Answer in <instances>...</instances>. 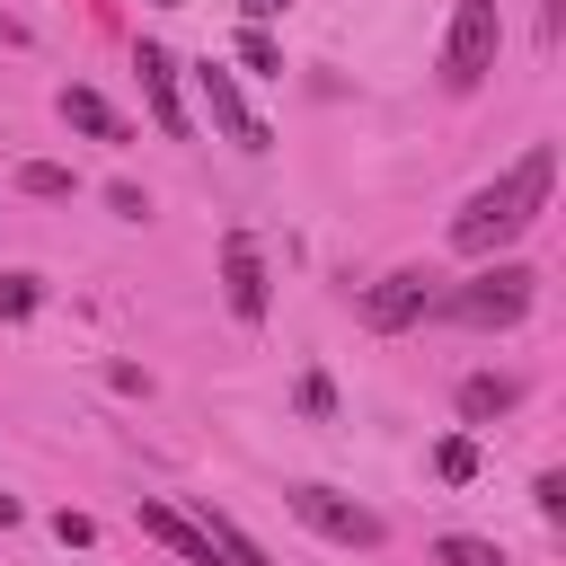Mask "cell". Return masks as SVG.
Segmentation results:
<instances>
[{"mask_svg":"<svg viewBox=\"0 0 566 566\" xmlns=\"http://www.w3.org/2000/svg\"><path fill=\"white\" fill-rule=\"evenodd\" d=\"M433 478H442V486H469V478H478V433H442V442H433Z\"/></svg>","mask_w":566,"mask_h":566,"instance_id":"obj_14","label":"cell"},{"mask_svg":"<svg viewBox=\"0 0 566 566\" xmlns=\"http://www.w3.org/2000/svg\"><path fill=\"white\" fill-rule=\"evenodd\" d=\"M504 53V0H460L451 9V35H442V88H478Z\"/></svg>","mask_w":566,"mask_h":566,"instance_id":"obj_3","label":"cell"},{"mask_svg":"<svg viewBox=\"0 0 566 566\" xmlns=\"http://www.w3.org/2000/svg\"><path fill=\"white\" fill-rule=\"evenodd\" d=\"M195 88H203V115H212V124H221V133H230L248 159H256V150H265V124L248 115V97H239V71H230V62H203V71H195Z\"/></svg>","mask_w":566,"mask_h":566,"instance_id":"obj_7","label":"cell"},{"mask_svg":"<svg viewBox=\"0 0 566 566\" xmlns=\"http://www.w3.org/2000/svg\"><path fill=\"white\" fill-rule=\"evenodd\" d=\"M221 301L239 327H265V310H274V274H265V248L248 230H221Z\"/></svg>","mask_w":566,"mask_h":566,"instance_id":"obj_5","label":"cell"},{"mask_svg":"<svg viewBox=\"0 0 566 566\" xmlns=\"http://www.w3.org/2000/svg\"><path fill=\"white\" fill-rule=\"evenodd\" d=\"M522 407V371H469L460 380V424H504Z\"/></svg>","mask_w":566,"mask_h":566,"instance_id":"obj_11","label":"cell"},{"mask_svg":"<svg viewBox=\"0 0 566 566\" xmlns=\"http://www.w3.org/2000/svg\"><path fill=\"white\" fill-rule=\"evenodd\" d=\"M433 310V274L424 265H398V274H380L371 292H363V327L371 336H398V327H416Z\"/></svg>","mask_w":566,"mask_h":566,"instance_id":"obj_6","label":"cell"},{"mask_svg":"<svg viewBox=\"0 0 566 566\" xmlns=\"http://www.w3.org/2000/svg\"><path fill=\"white\" fill-rule=\"evenodd\" d=\"M548 186H557V142H531L513 168H495V177L451 212V256H495V248H513V239L548 212Z\"/></svg>","mask_w":566,"mask_h":566,"instance_id":"obj_1","label":"cell"},{"mask_svg":"<svg viewBox=\"0 0 566 566\" xmlns=\"http://www.w3.org/2000/svg\"><path fill=\"white\" fill-rule=\"evenodd\" d=\"M186 513L203 522V539H212V557H221V566H265V548H256V539H248V531H239V522H230V513H221L212 495H195Z\"/></svg>","mask_w":566,"mask_h":566,"instance_id":"obj_12","label":"cell"},{"mask_svg":"<svg viewBox=\"0 0 566 566\" xmlns=\"http://www.w3.org/2000/svg\"><path fill=\"white\" fill-rule=\"evenodd\" d=\"M283 9H292V0H239V18H248V27H274Z\"/></svg>","mask_w":566,"mask_h":566,"instance_id":"obj_22","label":"cell"},{"mask_svg":"<svg viewBox=\"0 0 566 566\" xmlns=\"http://www.w3.org/2000/svg\"><path fill=\"white\" fill-rule=\"evenodd\" d=\"M150 9H177V0H150Z\"/></svg>","mask_w":566,"mask_h":566,"instance_id":"obj_24","label":"cell"},{"mask_svg":"<svg viewBox=\"0 0 566 566\" xmlns=\"http://www.w3.org/2000/svg\"><path fill=\"white\" fill-rule=\"evenodd\" d=\"M292 407H301V416H310V424H336V380H327V371H318V363H310V371H301V380H292Z\"/></svg>","mask_w":566,"mask_h":566,"instance_id":"obj_16","label":"cell"},{"mask_svg":"<svg viewBox=\"0 0 566 566\" xmlns=\"http://www.w3.org/2000/svg\"><path fill=\"white\" fill-rule=\"evenodd\" d=\"M53 115L71 124V133H88V142H133V124L88 88V80H62V97H53Z\"/></svg>","mask_w":566,"mask_h":566,"instance_id":"obj_10","label":"cell"},{"mask_svg":"<svg viewBox=\"0 0 566 566\" xmlns=\"http://www.w3.org/2000/svg\"><path fill=\"white\" fill-rule=\"evenodd\" d=\"M531 504H539V522H566V478L539 469V478H531Z\"/></svg>","mask_w":566,"mask_h":566,"instance_id":"obj_19","label":"cell"},{"mask_svg":"<svg viewBox=\"0 0 566 566\" xmlns=\"http://www.w3.org/2000/svg\"><path fill=\"white\" fill-rule=\"evenodd\" d=\"M9 186H18V195H35V203H71V195H80V177H71L62 159H18V168H9Z\"/></svg>","mask_w":566,"mask_h":566,"instance_id":"obj_13","label":"cell"},{"mask_svg":"<svg viewBox=\"0 0 566 566\" xmlns=\"http://www.w3.org/2000/svg\"><path fill=\"white\" fill-rule=\"evenodd\" d=\"M283 513H292L301 531H318L327 548H380V539H389V522H380L371 504L336 495V486H283Z\"/></svg>","mask_w":566,"mask_h":566,"instance_id":"obj_4","label":"cell"},{"mask_svg":"<svg viewBox=\"0 0 566 566\" xmlns=\"http://www.w3.org/2000/svg\"><path fill=\"white\" fill-rule=\"evenodd\" d=\"M239 62H248L256 80H283V44H274V27H239Z\"/></svg>","mask_w":566,"mask_h":566,"instance_id":"obj_18","label":"cell"},{"mask_svg":"<svg viewBox=\"0 0 566 566\" xmlns=\"http://www.w3.org/2000/svg\"><path fill=\"white\" fill-rule=\"evenodd\" d=\"M9 522H18V495H9V486H0V531H9Z\"/></svg>","mask_w":566,"mask_h":566,"instance_id":"obj_23","label":"cell"},{"mask_svg":"<svg viewBox=\"0 0 566 566\" xmlns=\"http://www.w3.org/2000/svg\"><path fill=\"white\" fill-rule=\"evenodd\" d=\"M53 531H62V548H88V539H97V522H88V513H71V504L53 513Z\"/></svg>","mask_w":566,"mask_h":566,"instance_id":"obj_21","label":"cell"},{"mask_svg":"<svg viewBox=\"0 0 566 566\" xmlns=\"http://www.w3.org/2000/svg\"><path fill=\"white\" fill-rule=\"evenodd\" d=\"M35 310H44V274L9 265V274H0V318H35Z\"/></svg>","mask_w":566,"mask_h":566,"instance_id":"obj_17","label":"cell"},{"mask_svg":"<svg viewBox=\"0 0 566 566\" xmlns=\"http://www.w3.org/2000/svg\"><path fill=\"white\" fill-rule=\"evenodd\" d=\"M133 513H142V531H150L159 548H177L186 566H221V557H212V539H203V522H195L186 504H168V495H142Z\"/></svg>","mask_w":566,"mask_h":566,"instance_id":"obj_8","label":"cell"},{"mask_svg":"<svg viewBox=\"0 0 566 566\" xmlns=\"http://www.w3.org/2000/svg\"><path fill=\"white\" fill-rule=\"evenodd\" d=\"M106 203H115V212H124V221H150V195H142V186H124V177H115V186H106Z\"/></svg>","mask_w":566,"mask_h":566,"instance_id":"obj_20","label":"cell"},{"mask_svg":"<svg viewBox=\"0 0 566 566\" xmlns=\"http://www.w3.org/2000/svg\"><path fill=\"white\" fill-rule=\"evenodd\" d=\"M531 301H539V274H531L522 256H504V265H478V274H469L460 292H442L433 310L460 318V327H522Z\"/></svg>","mask_w":566,"mask_h":566,"instance_id":"obj_2","label":"cell"},{"mask_svg":"<svg viewBox=\"0 0 566 566\" xmlns=\"http://www.w3.org/2000/svg\"><path fill=\"white\" fill-rule=\"evenodd\" d=\"M133 71H142V97H150V124L159 142H186V106H177V62L159 44H133Z\"/></svg>","mask_w":566,"mask_h":566,"instance_id":"obj_9","label":"cell"},{"mask_svg":"<svg viewBox=\"0 0 566 566\" xmlns=\"http://www.w3.org/2000/svg\"><path fill=\"white\" fill-rule=\"evenodd\" d=\"M433 566H504V548L478 539V531H442V539H433Z\"/></svg>","mask_w":566,"mask_h":566,"instance_id":"obj_15","label":"cell"}]
</instances>
